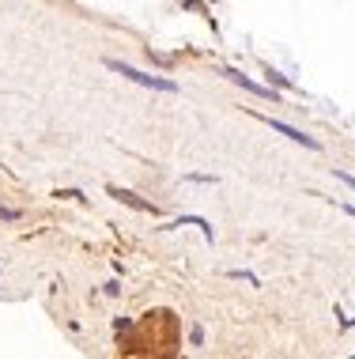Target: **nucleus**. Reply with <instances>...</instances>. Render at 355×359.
<instances>
[{"mask_svg":"<svg viewBox=\"0 0 355 359\" xmlns=\"http://www.w3.org/2000/svg\"><path fill=\"white\" fill-rule=\"evenodd\" d=\"M106 68H110V72H117V76H125V80H133V84H140V87H155V91H178V84H174V80L147 76V72H140V68H133V64H125V61H114V57H110V61H106Z\"/></svg>","mask_w":355,"mask_h":359,"instance_id":"f257e3e1","label":"nucleus"},{"mask_svg":"<svg viewBox=\"0 0 355 359\" xmlns=\"http://www.w3.org/2000/svg\"><path fill=\"white\" fill-rule=\"evenodd\" d=\"M223 76H227L231 84L246 87L249 95H261V98H273V103H276V91H273V87H261L257 80H249V76H246V72H238V68H223Z\"/></svg>","mask_w":355,"mask_h":359,"instance_id":"f03ea898","label":"nucleus"},{"mask_svg":"<svg viewBox=\"0 0 355 359\" xmlns=\"http://www.w3.org/2000/svg\"><path fill=\"white\" fill-rule=\"evenodd\" d=\"M265 122H268V125H273V129H276V133H284V136H287V140H295V144H303V148H310V152H317V148H321V144H317V140H314V136H306V133H298V129H291V125H284V122H276V117H265Z\"/></svg>","mask_w":355,"mask_h":359,"instance_id":"7ed1b4c3","label":"nucleus"},{"mask_svg":"<svg viewBox=\"0 0 355 359\" xmlns=\"http://www.w3.org/2000/svg\"><path fill=\"white\" fill-rule=\"evenodd\" d=\"M110 193H114L117 200H125V205H133V208H140V212H152V216H155V205H147V200H140L136 193H129V189H117V186H110Z\"/></svg>","mask_w":355,"mask_h":359,"instance_id":"20e7f679","label":"nucleus"},{"mask_svg":"<svg viewBox=\"0 0 355 359\" xmlns=\"http://www.w3.org/2000/svg\"><path fill=\"white\" fill-rule=\"evenodd\" d=\"M189 340H193V344L201 348V344H204V329H201V325H193V333H189Z\"/></svg>","mask_w":355,"mask_h":359,"instance_id":"39448f33","label":"nucleus"},{"mask_svg":"<svg viewBox=\"0 0 355 359\" xmlns=\"http://www.w3.org/2000/svg\"><path fill=\"white\" fill-rule=\"evenodd\" d=\"M268 80H273V84H280V87H291V80L280 76V72H268Z\"/></svg>","mask_w":355,"mask_h":359,"instance_id":"423d86ee","label":"nucleus"},{"mask_svg":"<svg viewBox=\"0 0 355 359\" xmlns=\"http://www.w3.org/2000/svg\"><path fill=\"white\" fill-rule=\"evenodd\" d=\"M0 219H20V212H15V208H4V205H0Z\"/></svg>","mask_w":355,"mask_h":359,"instance_id":"0eeeda50","label":"nucleus"},{"mask_svg":"<svg viewBox=\"0 0 355 359\" xmlns=\"http://www.w3.org/2000/svg\"><path fill=\"white\" fill-rule=\"evenodd\" d=\"M336 178H340V182H348V186L355 189V178H352V174H344V170H336Z\"/></svg>","mask_w":355,"mask_h":359,"instance_id":"6e6552de","label":"nucleus"},{"mask_svg":"<svg viewBox=\"0 0 355 359\" xmlns=\"http://www.w3.org/2000/svg\"><path fill=\"white\" fill-rule=\"evenodd\" d=\"M348 216H355V208H352V205H348Z\"/></svg>","mask_w":355,"mask_h":359,"instance_id":"1a4fd4ad","label":"nucleus"}]
</instances>
